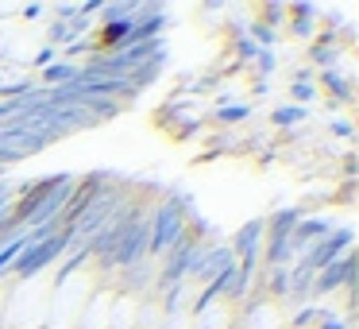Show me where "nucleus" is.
Listing matches in <instances>:
<instances>
[{"mask_svg":"<svg viewBox=\"0 0 359 329\" xmlns=\"http://www.w3.org/2000/svg\"><path fill=\"white\" fill-rule=\"evenodd\" d=\"M189 213L194 209L186 205V198H178L174 190H166V198L147 217V259H163L166 252H174L182 240H186Z\"/></svg>","mask_w":359,"mask_h":329,"instance_id":"nucleus-1","label":"nucleus"},{"mask_svg":"<svg viewBox=\"0 0 359 329\" xmlns=\"http://www.w3.org/2000/svg\"><path fill=\"white\" fill-rule=\"evenodd\" d=\"M66 248H70V236H66V228H55V233H47L43 240H32L16 259H12L4 283H16V287H24V283L39 279L47 267H55L58 259L66 256Z\"/></svg>","mask_w":359,"mask_h":329,"instance_id":"nucleus-2","label":"nucleus"},{"mask_svg":"<svg viewBox=\"0 0 359 329\" xmlns=\"http://www.w3.org/2000/svg\"><path fill=\"white\" fill-rule=\"evenodd\" d=\"M351 283H355V252H344L340 259H332L328 267H320L313 275L309 302H317L325 295H336V290H344V298H351Z\"/></svg>","mask_w":359,"mask_h":329,"instance_id":"nucleus-3","label":"nucleus"},{"mask_svg":"<svg viewBox=\"0 0 359 329\" xmlns=\"http://www.w3.org/2000/svg\"><path fill=\"white\" fill-rule=\"evenodd\" d=\"M344 43L336 39V32H328V27H320L317 32V39L309 43V51H305V58H309V66L313 70H340V63H344Z\"/></svg>","mask_w":359,"mask_h":329,"instance_id":"nucleus-4","label":"nucleus"},{"mask_svg":"<svg viewBox=\"0 0 359 329\" xmlns=\"http://www.w3.org/2000/svg\"><path fill=\"white\" fill-rule=\"evenodd\" d=\"M313 86H317V93H325L332 105H351L355 101V82H351V74H344V70L313 74Z\"/></svg>","mask_w":359,"mask_h":329,"instance_id":"nucleus-5","label":"nucleus"},{"mask_svg":"<svg viewBox=\"0 0 359 329\" xmlns=\"http://www.w3.org/2000/svg\"><path fill=\"white\" fill-rule=\"evenodd\" d=\"M282 24L290 27V35L302 43H313L320 32V20H317V8L313 4H286V20Z\"/></svg>","mask_w":359,"mask_h":329,"instance_id":"nucleus-6","label":"nucleus"},{"mask_svg":"<svg viewBox=\"0 0 359 329\" xmlns=\"http://www.w3.org/2000/svg\"><path fill=\"white\" fill-rule=\"evenodd\" d=\"M205 117H209L217 128H224V132H236V128L251 124V117H255V105H248V101H228V105H217L212 112H205Z\"/></svg>","mask_w":359,"mask_h":329,"instance_id":"nucleus-7","label":"nucleus"},{"mask_svg":"<svg viewBox=\"0 0 359 329\" xmlns=\"http://www.w3.org/2000/svg\"><path fill=\"white\" fill-rule=\"evenodd\" d=\"M305 217V209L302 205H286V209H274L271 217H263V225H266V236H290L297 228V221Z\"/></svg>","mask_w":359,"mask_h":329,"instance_id":"nucleus-8","label":"nucleus"},{"mask_svg":"<svg viewBox=\"0 0 359 329\" xmlns=\"http://www.w3.org/2000/svg\"><path fill=\"white\" fill-rule=\"evenodd\" d=\"M305 120H309V109H302V105H278V109L266 117V124H271L274 132H297Z\"/></svg>","mask_w":359,"mask_h":329,"instance_id":"nucleus-9","label":"nucleus"},{"mask_svg":"<svg viewBox=\"0 0 359 329\" xmlns=\"http://www.w3.org/2000/svg\"><path fill=\"white\" fill-rule=\"evenodd\" d=\"M286 89H290V105H302V109L320 97L317 86H313V70H294V78H290Z\"/></svg>","mask_w":359,"mask_h":329,"instance_id":"nucleus-10","label":"nucleus"},{"mask_svg":"<svg viewBox=\"0 0 359 329\" xmlns=\"http://www.w3.org/2000/svg\"><path fill=\"white\" fill-rule=\"evenodd\" d=\"M78 78V63H50L47 70H39V89H58V86H70Z\"/></svg>","mask_w":359,"mask_h":329,"instance_id":"nucleus-11","label":"nucleus"},{"mask_svg":"<svg viewBox=\"0 0 359 329\" xmlns=\"http://www.w3.org/2000/svg\"><path fill=\"white\" fill-rule=\"evenodd\" d=\"M320 314H325V306H320V302H305L297 314H290V321H286L282 329H313Z\"/></svg>","mask_w":359,"mask_h":329,"instance_id":"nucleus-12","label":"nucleus"},{"mask_svg":"<svg viewBox=\"0 0 359 329\" xmlns=\"http://www.w3.org/2000/svg\"><path fill=\"white\" fill-rule=\"evenodd\" d=\"M251 70H255V78L271 82V74L278 70V51H259V55L251 58Z\"/></svg>","mask_w":359,"mask_h":329,"instance_id":"nucleus-13","label":"nucleus"},{"mask_svg":"<svg viewBox=\"0 0 359 329\" xmlns=\"http://www.w3.org/2000/svg\"><path fill=\"white\" fill-rule=\"evenodd\" d=\"M47 35H50V43H47V47H55V51H58V47H70V43L78 39V35L70 32V24H66V20H55Z\"/></svg>","mask_w":359,"mask_h":329,"instance_id":"nucleus-14","label":"nucleus"},{"mask_svg":"<svg viewBox=\"0 0 359 329\" xmlns=\"http://www.w3.org/2000/svg\"><path fill=\"white\" fill-rule=\"evenodd\" d=\"M313 329H351V314H336V310H328L325 306V314L317 318V325Z\"/></svg>","mask_w":359,"mask_h":329,"instance_id":"nucleus-15","label":"nucleus"},{"mask_svg":"<svg viewBox=\"0 0 359 329\" xmlns=\"http://www.w3.org/2000/svg\"><path fill=\"white\" fill-rule=\"evenodd\" d=\"M328 132H332V136H340V140H355V128H351V120L348 117H332V120H328Z\"/></svg>","mask_w":359,"mask_h":329,"instance_id":"nucleus-16","label":"nucleus"},{"mask_svg":"<svg viewBox=\"0 0 359 329\" xmlns=\"http://www.w3.org/2000/svg\"><path fill=\"white\" fill-rule=\"evenodd\" d=\"M50 63H58V51H55V47H39V55L32 58V66H35V70H47Z\"/></svg>","mask_w":359,"mask_h":329,"instance_id":"nucleus-17","label":"nucleus"},{"mask_svg":"<svg viewBox=\"0 0 359 329\" xmlns=\"http://www.w3.org/2000/svg\"><path fill=\"white\" fill-rule=\"evenodd\" d=\"M251 93H255V97H271V82H266V78H255V86H251Z\"/></svg>","mask_w":359,"mask_h":329,"instance_id":"nucleus-18","label":"nucleus"},{"mask_svg":"<svg viewBox=\"0 0 359 329\" xmlns=\"http://www.w3.org/2000/svg\"><path fill=\"white\" fill-rule=\"evenodd\" d=\"M43 12H47V8H43V4H27V8H24V20H39Z\"/></svg>","mask_w":359,"mask_h":329,"instance_id":"nucleus-19","label":"nucleus"}]
</instances>
